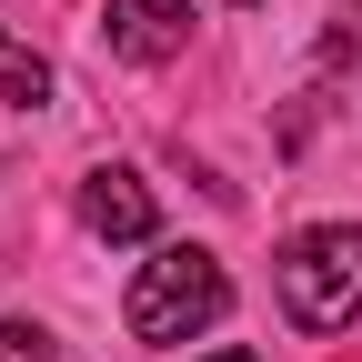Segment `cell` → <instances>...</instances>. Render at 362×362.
I'll use <instances>...</instances> for the list:
<instances>
[{"instance_id": "cell-1", "label": "cell", "mask_w": 362, "mask_h": 362, "mask_svg": "<svg viewBox=\"0 0 362 362\" xmlns=\"http://www.w3.org/2000/svg\"><path fill=\"white\" fill-rule=\"evenodd\" d=\"M221 312H232V272H221L202 242H161L141 262V282H131L121 322H131V342H192V332L221 322Z\"/></svg>"}, {"instance_id": "cell-2", "label": "cell", "mask_w": 362, "mask_h": 362, "mask_svg": "<svg viewBox=\"0 0 362 362\" xmlns=\"http://www.w3.org/2000/svg\"><path fill=\"white\" fill-rule=\"evenodd\" d=\"M282 312L292 332H342L362 312V232L352 221H312L282 242Z\"/></svg>"}, {"instance_id": "cell-3", "label": "cell", "mask_w": 362, "mask_h": 362, "mask_svg": "<svg viewBox=\"0 0 362 362\" xmlns=\"http://www.w3.org/2000/svg\"><path fill=\"white\" fill-rule=\"evenodd\" d=\"M101 40H111V61H171L192 40V0H111Z\"/></svg>"}, {"instance_id": "cell-4", "label": "cell", "mask_w": 362, "mask_h": 362, "mask_svg": "<svg viewBox=\"0 0 362 362\" xmlns=\"http://www.w3.org/2000/svg\"><path fill=\"white\" fill-rule=\"evenodd\" d=\"M81 221H90L101 242H151V221H161V211H151V181L101 161V171L81 181Z\"/></svg>"}, {"instance_id": "cell-5", "label": "cell", "mask_w": 362, "mask_h": 362, "mask_svg": "<svg viewBox=\"0 0 362 362\" xmlns=\"http://www.w3.org/2000/svg\"><path fill=\"white\" fill-rule=\"evenodd\" d=\"M40 101H51V61L0 30V111H40Z\"/></svg>"}, {"instance_id": "cell-6", "label": "cell", "mask_w": 362, "mask_h": 362, "mask_svg": "<svg viewBox=\"0 0 362 362\" xmlns=\"http://www.w3.org/2000/svg\"><path fill=\"white\" fill-rule=\"evenodd\" d=\"M0 362H51V332H30V322H0Z\"/></svg>"}, {"instance_id": "cell-7", "label": "cell", "mask_w": 362, "mask_h": 362, "mask_svg": "<svg viewBox=\"0 0 362 362\" xmlns=\"http://www.w3.org/2000/svg\"><path fill=\"white\" fill-rule=\"evenodd\" d=\"M322 61H362V21H342V30L322 40Z\"/></svg>"}, {"instance_id": "cell-8", "label": "cell", "mask_w": 362, "mask_h": 362, "mask_svg": "<svg viewBox=\"0 0 362 362\" xmlns=\"http://www.w3.org/2000/svg\"><path fill=\"white\" fill-rule=\"evenodd\" d=\"M202 362H262V352H252V342H221V352H202Z\"/></svg>"}]
</instances>
